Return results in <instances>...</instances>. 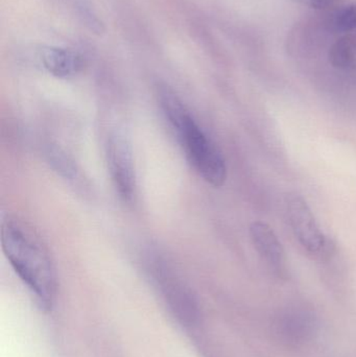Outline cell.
Returning a JSON list of instances; mask_svg holds the SVG:
<instances>
[{"label": "cell", "instance_id": "cell-1", "mask_svg": "<svg viewBox=\"0 0 356 357\" xmlns=\"http://www.w3.org/2000/svg\"><path fill=\"white\" fill-rule=\"evenodd\" d=\"M2 251L40 307L50 310L58 291L56 268L49 251L33 228L18 218H2Z\"/></svg>", "mask_w": 356, "mask_h": 357}, {"label": "cell", "instance_id": "cell-2", "mask_svg": "<svg viewBox=\"0 0 356 357\" xmlns=\"http://www.w3.org/2000/svg\"><path fill=\"white\" fill-rule=\"evenodd\" d=\"M159 100L192 169L212 186H223L227 178V167L219 149L173 90L161 87Z\"/></svg>", "mask_w": 356, "mask_h": 357}, {"label": "cell", "instance_id": "cell-3", "mask_svg": "<svg viewBox=\"0 0 356 357\" xmlns=\"http://www.w3.org/2000/svg\"><path fill=\"white\" fill-rule=\"evenodd\" d=\"M150 279L171 314L184 326L198 324L200 310L196 296L173 268L162 259L152 260Z\"/></svg>", "mask_w": 356, "mask_h": 357}, {"label": "cell", "instance_id": "cell-4", "mask_svg": "<svg viewBox=\"0 0 356 357\" xmlns=\"http://www.w3.org/2000/svg\"><path fill=\"white\" fill-rule=\"evenodd\" d=\"M286 204L288 222L299 243L314 259L330 260L336 253V243L322 232L307 202L298 193L291 192Z\"/></svg>", "mask_w": 356, "mask_h": 357}, {"label": "cell", "instance_id": "cell-5", "mask_svg": "<svg viewBox=\"0 0 356 357\" xmlns=\"http://www.w3.org/2000/svg\"><path fill=\"white\" fill-rule=\"evenodd\" d=\"M107 162L117 192L125 202L133 201L136 192L135 167L131 142L125 132L116 130L107 142Z\"/></svg>", "mask_w": 356, "mask_h": 357}, {"label": "cell", "instance_id": "cell-6", "mask_svg": "<svg viewBox=\"0 0 356 357\" xmlns=\"http://www.w3.org/2000/svg\"><path fill=\"white\" fill-rule=\"evenodd\" d=\"M273 333L277 341L286 347H304L317 333V319L313 312L304 310L280 312L274 320Z\"/></svg>", "mask_w": 356, "mask_h": 357}, {"label": "cell", "instance_id": "cell-7", "mask_svg": "<svg viewBox=\"0 0 356 357\" xmlns=\"http://www.w3.org/2000/svg\"><path fill=\"white\" fill-rule=\"evenodd\" d=\"M250 235L255 249L270 268L280 278H286L288 276L286 252L273 229L265 222H254L250 226Z\"/></svg>", "mask_w": 356, "mask_h": 357}, {"label": "cell", "instance_id": "cell-8", "mask_svg": "<svg viewBox=\"0 0 356 357\" xmlns=\"http://www.w3.org/2000/svg\"><path fill=\"white\" fill-rule=\"evenodd\" d=\"M40 60L50 75L61 79L77 75L84 67L82 56L66 48H43Z\"/></svg>", "mask_w": 356, "mask_h": 357}, {"label": "cell", "instance_id": "cell-9", "mask_svg": "<svg viewBox=\"0 0 356 357\" xmlns=\"http://www.w3.org/2000/svg\"><path fill=\"white\" fill-rule=\"evenodd\" d=\"M355 43L350 37L341 38L330 47V63L336 68H353L355 64Z\"/></svg>", "mask_w": 356, "mask_h": 357}, {"label": "cell", "instance_id": "cell-10", "mask_svg": "<svg viewBox=\"0 0 356 357\" xmlns=\"http://www.w3.org/2000/svg\"><path fill=\"white\" fill-rule=\"evenodd\" d=\"M334 27L342 33H348L356 29V6H348L336 13Z\"/></svg>", "mask_w": 356, "mask_h": 357}, {"label": "cell", "instance_id": "cell-11", "mask_svg": "<svg viewBox=\"0 0 356 357\" xmlns=\"http://www.w3.org/2000/svg\"><path fill=\"white\" fill-rule=\"evenodd\" d=\"M50 162L54 165V169L60 172L61 175L66 178H73L75 176V167H73L72 162L66 158L64 153L61 152L58 149H52L49 152Z\"/></svg>", "mask_w": 356, "mask_h": 357}, {"label": "cell", "instance_id": "cell-12", "mask_svg": "<svg viewBox=\"0 0 356 357\" xmlns=\"http://www.w3.org/2000/svg\"><path fill=\"white\" fill-rule=\"evenodd\" d=\"M294 1L304 4L309 8H316V10H322V8H327L328 6H332L334 0H294Z\"/></svg>", "mask_w": 356, "mask_h": 357}]
</instances>
